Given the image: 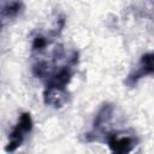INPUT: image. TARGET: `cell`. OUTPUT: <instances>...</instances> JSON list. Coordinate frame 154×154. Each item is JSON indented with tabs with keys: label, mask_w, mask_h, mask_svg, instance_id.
<instances>
[{
	"label": "cell",
	"mask_w": 154,
	"mask_h": 154,
	"mask_svg": "<svg viewBox=\"0 0 154 154\" xmlns=\"http://www.w3.org/2000/svg\"><path fill=\"white\" fill-rule=\"evenodd\" d=\"M31 129H32V119H31L30 113L28 112L22 113L18 120V124L16 125L13 131L10 134V141L5 147V152L7 153L14 152L23 143L25 134L30 132Z\"/></svg>",
	"instance_id": "cell-1"
},
{
	"label": "cell",
	"mask_w": 154,
	"mask_h": 154,
	"mask_svg": "<svg viewBox=\"0 0 154 154\" xmlns=\"http://www.w3.org/2000/svg\"><path fill=\"white\" fill-rule=\"evenodd\" d=\"M72 67L71 66H63L58 72L49 77L46 83V89H55V90H65V87L70 83L72 77Z\"/></svg>",
	"instance_id": "cell-2"
},
{
	"label": "cell",
	"mask_w": 154,
	"mask_h": 154,
	"mask_svg": "<svg viewBox=\"0 0 154 154\" xmlns=\"http://www.w3.org/2000/svg\"><path fill=\"white\" fill-rule=\"evenodd\" d=\"M47 43H48V41H47L46 37H43V36H36L34 38V41H32V49L34 51H42L47 46Z\"/></svg>",
	"instance_id": "cell-7"
},
{
	"label": "cell",
	"mask_w": 154,
	"mask_h": 154,
	"mask_svg": "<svg viewBox=\"0 0 154 154\" xmlns=\"http://www.w3.org/2000/svg\"><path fill=\"white\" fill-rule=\"evenodd\" d=\"M32 73H34L36 77H40V78H43V77L48 76L49 70H48V64H47V61H38V63H36V64L32 66Z\"/></svg>",
	"instance_id": "cell-6"
},
{
	"label": "cell",
	"mask_w": 154,
	"mask_h": 154,
	"mask_svg": "<svg viewBox=\"0 0 154 154\" xmlns=\"http://www.w3.org/2000/svg\"><path fill=\"white\" fill-rule=\"evenodd\" d=\"M106 140L108 147L112 150V154H129L136 146L135 141L129 136L118 138L114 134H108Z\"/></svg>",
	"instance_id": "cell-3"
},
{
	"label": "cell",
	"mask_w": 154,
	"mask_h": 154,
	"mask_svg": "<svg viewBox=\"0 0 154 154\" xmlns=\"http://www.w3.org/2000/svg\"><path fill=\"white\" fill-rule=\"evenodd\" d=\"M154 71V65H153V54L152 53H146L141 57L140 60V66L136 71H134L129 78H128V83L130 85H134L137 83V81L147 75H152Z\"/></svg>",
	"instance_id": "cell-4"
},
{
	"label": "cell",
	"mask_w": 154,
	"mask_h": 154,
	"mask_svg": "<svg viewBox=\"0 0 154 154\" xmlns=\"http://www.w3.org/2000/svg\"><path fill=\"white\" fill-rule=\"evenodd\" d=\"M113 111H114V107L111 103H105L100 108V111L97 112V114H96V117L94 119V132L99 131L102 126H105L111 120Z\"/></svg>",
	"instance_id": "cell-5"
}]
</instances>
